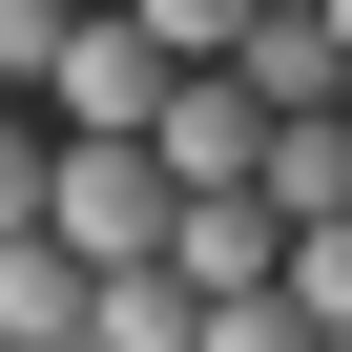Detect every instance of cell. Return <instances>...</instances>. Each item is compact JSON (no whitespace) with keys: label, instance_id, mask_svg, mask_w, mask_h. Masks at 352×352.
<instances>
[{"label":"cell","instance_id":"obj_5","mask_svg":"<svg viewBox=\"0 0 352 352\" xmlns=\"http://www.w3.org/2000/svg\"><path fill=\"white\" fill-rule=\"evenodd\" d=\"M270 208H290V228H352V104H311V124L270 145Z\"/></svg>","mask_w":352,"mask_h":352},{"label":"cell","instance_id":"obj_6","mask_svg":"<svg viewBox=\"0 0 352 352\" xmlns=\"http://www.w3.org/2000/svg\"><path fill=\"white\" fill-rule=\"evenodd\" d=\"M104 352H208V290L187 270H104Z\"/></svg>","mask_w":352,"mask_h":352},{"label":"cell","instance_id":"obj_7","mask_svg":"<svg viewBox=\"0 0 352 352\" xmlns=\"http://www.w3.org/2000/svg\"><path fill=\"white\" fill-rule=\"evenodd\" d=\"M124 21H145L166 63H249V21H270V0H124Z\"/></svg>","mask_w":352,"mask_h":352},{"label":"cell","instance_id":"obj_11","mask_svg":"<svg viewBox=\"0 0 352 352\" xmlns=\"http://www.w3.org/2000/svg\"><path fill=\"white\" fill-rule=\"evenodd\" d=\"M208 352H331V331H311V311L270 290V311H208Z\"/></svg>","mask_w":352,"mask_h":352},{"label":"cell","instance_id":"obj_1","mask_svg":"<svg viewBox=\"0 0 352 352\" xmlns=\"http://www.w3.org/2000/svg\"><path fill=\"white\" fill-rule=\"evenodd\" d=\"M63 249H83V270H166V249H187L166 145H63Z\"/></svg>","mask_w":352,"mask_h":352},{"label":"cell","instance_id":"obj_9","mask_svg":"<svg viewBox=\"0 0 352 352\" xmlns=\"http://www.w3.org/2000/svg\"><path fill=\"white\" fill-rule=\"evenodd\" d=\"M104 21V0H0V83H63V42Z\"/></svg>","mask_w":352,"mask_h":352},{"label":"cell","instance_id":"obj_3","mask_svg":"<svg viewBox=\"0 0 352 352\" xmlns=\"http://www.w3.org/2000/svg\"><path fill=\"white\" fill-rule=\"evenodd\" d=\"M145 145H166V187H187V208H249V187H270V145H290V124H270V104H249V83L208 63V83H187V104H166Z\"/></svg>","mask_w":352,"mask_h":352},{"label":"cell","instance_id":"obj_10","mask_svg":"<svg viewBox=\"0 0 352 352\" xmlns=\"http://www.w3.org/2000/svg\"><path fill=\"white\" fill-rule=\"evenodd\" d=\"M290 311H311V331L352 352V228H290Z\"/></svg>","mask_w":352,"mask_h":352},{"label":"cell","instance_id":"obj_4","mask_svg":"<svg viewBox=\"0 0 352 352\" xmlns=\"http://www.w3.org/2000/svg\"><path fill=\"white\" fill-rule=\"evenodd\" d=\"M0 331H104V270L42 228V249H0Z\"/></svg>","mask_w":352,"mask_h":352},{"label":"cell","instance_id":"obj_8","mask_svg":"<svg viewBox=\"0 0 352 352\" xmlns=\"http://www.w3.org/2000/svg\"><path fill=\"white\" fill-rule=\"evenodd\" d=\"M42 228H63V145H42V124H0V249H42Z\"/></svg>","mask_w":352,"mask_h":352},{"label":"cell","instance_id":"obj_2","mask_svg":"<svg viewBox=\"0 0 352 352\" xmlns=\"http://www.w3.org/2000/svg\"><path fill=\"white\" fill-rule=\"evenodd\" d=\"M187 83H208V63H166V42L124 21V0H104V21L63 42V145H145L166 104H187Z\"/></svg>","mask_w":352,"mask_h":352}]
</instances>
